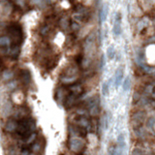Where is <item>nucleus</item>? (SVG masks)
I'll return each mask as SVG.
<instances>
[{
  "label": "nucleus",
  "mask_w": 155,
  "mask_h": 155,
  "mask_svg": "<svg viewBox=\"0 0 155 155\" xmlns=\"http://www.w3.org/2000/svg\"><path fill=\"white\" fill-rule=\"evenodd\" d=\"M8 36L12 40V46H20L23 41V31L20 24L11 23L7 27Z\"/></svg>",
  "instance_id": "nucleus-1"
},
{
  "label": "nucleus",
  "mask_w": 155,
  "mask_h": 155,
  "mask_svg": "<svg viewBox=\"0 0 155 155\" xmlns=\"http://www.w3.org/2000/svg\"><path fill=\"white\" fill-rule=\"evenodd\" d=\"M78 80V69L76 67H69L65 72L62 74L60 80L64 84H74L77 83Z\"/></svg>",
  "instance_id": "nucleus-2"
},
{
  "label": "nucleus",
  "mask_w": 155,
  "mask_h": 155,
  "mask_svg": "<svg viewBox=\"0 0 155 155\" xmlns=\"http://www.w3.org/2000/svg\"><path fill=\"white\" fill-rule=\"evenodd\" d=\"M18 119L16 117H10L6 120L4 124V129L7 133L11 135H15L18 130Z\"/></svg>",
  "instance_id": "nucleus-3"
},
{
  "label": "nucleus",
  "mask_w": 155,
  "mask_h": 155,
  "mask_svg": "<svg viewBox=\"0 0 155 155\" xmlns=\"http://www.w3.org/2000/svg\"><path fill=\"white\" fill-rule=\"evenodd\" d=\"M84 146H86L84 143L79 138H73L70 140V142H69L70 149L73 150L74 152H80V151L83 150Z\"/></svg>",
  "instance_id": "nucleus-4"
},
{
  "label": "nucleus",
  "mask_w": 155,
  "mask_h": 155,
  "mask_svg": "<svg viewBox=\"0 0 155 155\" xmlns=\"http://www.w3.org/2000/svg\"><path fill=\"white\" fill-rule=\"evenodd\" d=\"M18 79L21 82L23 86H29L31 83V74L27 69H21L20 73H18Z\"/></svg>",
  "instance_id": "nucleus-5"
},
{
  "label": "nucleus",
  "mask_w": 155,
  "mask_h": 155,
  "mask_svg": "<svg viewBox=\"0 0 155 155\" xmlns=\"http://www.w3.org/2000/svg\"><path fill=\"white\" fill-rule=\"evenodd\" d=\"M123 78H124V68L123 67L117 68L116 71V74H114V77H113L114 86H116V88H117L121 83H122Z\"/></svg>",
  "instance_id": "nucleus-6"
},
{
  "label": "nucleus",
  "mask_w": 155,
  "mask_h": 155,
  "mask_svg": "<svg viewBox=\"0 0 155 155\" xmlns=\"http://www.w3.org/2000/svg\"><path fill=\"white\" fill-rule=\"evenodd\" d=\"M113 32L114 36H119L121 34V17H120L119 13H117L116 16V20H114Z\"/></svg>",
  "instance_id": "nucleus-7"
},
{
  "label": "nucleus",
  "mask_w": 155,
  "mask_h": 155,
  "mask_svg": "<svg viewBox=\"0 0 155 155\" xmlns=\"http://www.w3.org/2000/svg\"><path fill=\"white\" fill-rule=\"evenodd\" d=\"M12 40L10 39L8 35H3L0 36V49L7 50L12 47Z\"/></svg>",
  "instance_id": "nucleus-8"
},
{
  "label": "nucleus",
  "mask_w": 155,
  "mask_h": 155,
  "mask_svg": "<svg viewBox=\"0 0 155 155\" xmlns=\"http://www.w3.org/2000/svg\"><path fill=\"white\" fill-rule=\"evenodd\" d=\"M116 145H117V155H122L125 148V138L123 134L118 135Z\"/></svg>",
  "instance_id": "nucleus-9"
},
{
  "label": "nucleus",
  "mask_w": 155,
  "mask_h": 155,
  "mask_svg": "<svg viewBox=\"0 0 155 155\" xmlns=\"http://www.w3.org/2000/svg\"><path fill=\"white\" fill-rule=\"evenodd\" d=\"M108 12H109V8H108V4H104L102 6V8L100 10V23H104L107 20V17H108Z\"/></svg>",
  "instance_id": "nucleus-10"
},
{
  "label": "nucleus",
  "mask_w": 155,
  "mask_h": 155,
  "mask_svg": "<svg viewBox=\"0 0 155 155\" xmlns=\"http://www.w3.org/2000/svg\"><path fill=\"white\" fill-rule=\"evenodd\" d=\"M13 76H14L13 72L9 69H5L4 71L2 72V78H3V80H11L13 78Z\"/></svg>",
  "instance_id": "nucleus-11"
},
{
  "label": "nucleus",
  "mask_w": 155,
  "mask_h": 155,
  "mask_svg": "<svg viewBox=\"0 0 155 155\" xmlns=\"http://www.w3.org/2000/svg\"><path fill=\"white\" fill-rule=\"evenodd\" d=\"M122 88L124 91H129L131 88V80H130V77H126V79L123 80V83H122Z\"/></svg>",
  "instance_id": "nucleus-12"
},
{
  "label": "nucleus",
  "mask_w": 155,
  "mask_h": 155,
  "mask_svg": "<svg viewBox=\"0 0 155 155\" xmlns=\"http://www.w3.org/2000/svg\"><path fill=\"white\" fill-rule=\"evenodd\" d=\"M32 3L40 9L45 8L47 5V0H32Z\"/></svg>",
  "instance_id": "nucleus-13"
},
{
  "label": "nucleus",
  "mask_w": 155,
  "mask_h": 155,
  "mask_svg": "<svg viewBox=\"0 0 155 155\" xmlns=\"http://www.w3.org/2000/svg\"><path fill=\"white\" fill-rule=\"evenodd\" d=\"M107 55H108L109 59H113L116 56V50H114L113 46H110L107 50Z\"/></svg>",
  "instance_id": "nucleus-14"
},
{
  "label": "nucleus",
  "mask_w": 155,
  "mask_h": 155,
  "mask_svg": "<svg viewBox=\"0 0 155 155\" xmlns=\"http://www.w3.org/2000/svg\"><path fill=\"white\" fill-rule=\"evenodd\" d=\"M101 91H102V95L103 96H108L109 95V91H110V88H109V83H104L102 84V88H101Z\"/></svg>",
  "instance_id": "nucleus-15"
},
{
  "label": "nucleus",
  "mask_w": 155,
  "mask_h": 155,
  "mask_svg": "<svg viewBox=\"0 0 155 155\" xmlns=\"http://www.w3.org/2000/svg\"><path fill=\"white\" fill-rule=\"evenodd\" d=\"M109 154L110 155H117V145H112L109 147Z\"/></svg>",
  "instance_id": "nucleus-16"
},
{
  "label": "nucleus",
  "mask_w": 155,
  "mask_h": 155,
  "mask_svg": "<svg viewBox=\"0 0 155 155\" xmlns=\"http://www.w3.org/2000/svg\"><path fill=\"white\" fill-rule=\"evenodd\" d=\"M49 32H50V26H49V25H45V26H43L41 28V30H40V33H41L42 36L48 35V34H49Z\"/></svg>",
  "instance_id": "nucleus-17"
},
{
  "label": "nucleus",
  "mask_w": 155,
  "mask_h": 155,
  "mask_svg": "<svg viewBox=\"0 0 155 155\" xmlns=\"http://www.w3.org/2000/svg\"><path fill=\"white\" fill-rule=\"evenodd\" d=\"M60 25H61V27L63 28V29H67L69 27L68 20H66V18H62V20H60Z\"/></svg>",
  "instance_id": "nucleus-18"
},
{
  "label": "nucleus",
  "mask_w": 155,
  "mask_h": 155,
  "mask_svg": "<svg viewBox=\"0 0 155 155\" xmlns=\"http://www.w3.org/2000/svg\"><path fill=\"white\" fill-rule=\"evenodd\" d=\"M131 155H145V153H143V151L142 149L135 148V149H133Z\"/></svg>",
  "instance_id": "nucleus-19"
},
{
  "label": "nucleus",
  "mask_w": 155,
  "mask_h": 155,
  "mask_svg": "<svg viewBox=\"0 0 155 155\" xmlns=\"http://www.w3.org/2000/svg\"><path fill=\"white\" fill-rule=\"evenodd\" d=\"M155 124V118L154 117H149L147 120V126L148 127H153Z\"/></svg>",
  "instance_id": "nucleus-20"
},
{
  "label": "nucleus",
  "mask_w": 155,
  "mask_h": 155,
  "mask_svg": "<svg viewBox=\"0 0 155 155\" xmlns=\"http://www.w3.org/2000/svg\"><path fill=\"white\" fill-rule=\"evenodd\" d=\"M105 62H106V59H105V55L103 54L102 56H101V61H100V68H101V69L104 68V66H105Z\"/></svg>",
  "instance_id": "nucleus-21"
},
{
  "label": "nucleus",
  "mask_w": 155,
  "mask_h": 155,
  "mask_svg": "<svg viewBox=\"0 0 155 155\" xmlns=\"http://www.w3.org/2000/svg\"><path fill=\"white\" fill-rule=\"evenodd\" d=\"M3 1H4V0H0V2H3Z\"/></svg>",
  "instance_id": "nucleus-22"
}]
</instances>
